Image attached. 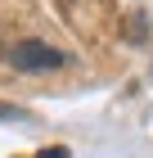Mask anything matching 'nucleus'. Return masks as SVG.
I'll return each instance as SVG.
<instances>
[{
  "mask_svg": "<svg viewBox=\"0 0 153 158\" xmlns=\"http://www.w3.org/2000/svg\"><path fill=\"white\" fill-rule=\"evenodd\" d=\"M0 122H32V113L18 109V104H5V99H0Z\"/></svg>",
  "mask_w": 153,
  "mask_h": 158,
  "instance_id": "2",
  "label": "nucleus"
},
{
  "mask_svg": "<svg viewBox=\"0 0 153 158\" xmlns=\"http://www.w3.org/2000/svg\"><path fill=\"white\" fill-rule=\"evenodd\" d=\"M9 63L18 68V73H50V68H68V54L54 45H45V41H18V45L9 50Z\"/></svg>",
  "mask_w": 153,
  "mask_h": 158,
  "instance_id": "1",
  "label": "nucleus"
},
{
  "mask_svg": "<svg viewBox=\"0 0 153 158\" xmlns=\"http://www.w3.org/2000/svg\"><path fill=\"white\" fill-rule=\"evenodd\" d=\"M63 154H68V149H45L41 158H63Z\"/></svg>",
  "mask_w": 153,
  "mask_h": 158,
  "instance_id": "3",
  "label": "nucleus"
}]
</instances>
